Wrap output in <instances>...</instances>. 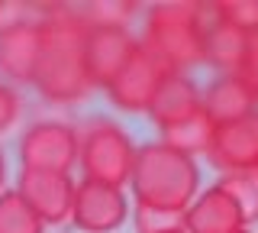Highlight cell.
Masks as SVG:
<instances>
[{"instance_id": "1", "label": "cell", "mask_w": 258, "mask_h": 233, "mask_svg": "<svg viewBox=\"0 0 258 233\" xmlns=\"http://www.w3.org/2000/svg\"><path fill=\"white\" fill-rule=\"evenodd\" d=\"M129 188L136 195V214H139L142 233L168 227L171 220H181V214L200 195L197 159L165 146L161 139L145 143L136 152Z\"/></svg>"}, {"instance_id": "2", "label": "cell", "mask_w": 258, "mask_h": 233, "mask_svg": "<svg viewBox=\"0 0 258 233\" xmlns=\"http://www.w3.org/2000/svg\"><path fill=\"white\" fill-rule=\"evenodd\" d=\"M87 33L91 23L75 7H48L42 17V59L36 71V91L48 104H81L91 98L87 75Z\"/></svg>"}, {"instance_id": "3", "label": "cell", "mask_w": 258, "mask_h": 233, "mask_svg": "<svg viewBox=\"0 0 258 233\" xmlns=\"http://www.w3.org/2000/svg\"><path fill=\"white\" fill-rule=\"evenodd\" d=\"M210 20V4L194 0H165L152 4L145 13V33L139 42L171 71H187L204 65V29Z\"/></svg>"}, {"instance_id": "4", "label": "cell", "mask_w": 258, "mask_h": 233, "mask_svg": "<svg viewBox=\"0 0 258 233\" xmlns=\"http://www.w3.org/2000/svg\"><path fill=\"white\" fill-rule=\"evenodd\" d=\"M136 143L119 123L107 117H94L81 130V146H78V165L87 181H100L123 188L133 178L136 168Z\"/></svg>"}, {"instance_id": "5", "label": "cell", "mask_w": 258, "mask_h": 233, "mask_svg": "<svg viewBox=\"0 0 258 233\" xmlns=\"http://www.w3.org/2000/svg\"><path fill=\"white\" fill-rule=\"evenodd\" d=\"M81 130L64 120H39L20 136V162L23 168H42V172H68L78 165Z\"/></svg>"}, {"instance_id": "6", "label": "cell", "mask_w": 258, "mask_h": 233, "mask_svg": "<svg viewBox=\"0 0 258 233\" xmlns=\"http://www.w3.org/2000/svg\"><path fill=\"white\" fill-rule=\"evenodd\" d=\"M168 75H171V68L161 59H155V55L139 42V49L126 62V68L119 71L103 91H107L113 107L126 110V114H149L152 101H155L158 87L165 84Z\"/></svg>"}, {"instance_id": "7", "label": "cell", "mask_w": 258, "mask_h": 233, "mask_svg": "<svg viewBox=\"0 0 258 233\" xmlns=\"http://www.w3.org/2000/svg\"><path fill=\"white\" fill-rule=\"evenodd\" d=\"M252 220L242 198L229 188V181L220 178L216 184L204 188L194 204L181 214V227L187 233H242Z\"/></svg>"}, {"instance_id": "8", "label": "cell", "mask_w": 258, "mask_h": 233, "mask_svg": "<svg viewBox=\"0 0 258 233\" xmlns=\"http://www.w3.org/2000/svg\"><path fill=\"white\" fill-rule=\"evenodd\" d=\"M126 217H129V201L123 188L87 181V178L78 181L71 223L81 233H113L126 223Z\"/></svg>"}, {"instance_id": "9", "label": "cell", "mask_w": 258, "mask_h": 233, "mask_svg": "<svg viewBox=\"0 0 258 233\" xmlns=\"http://www.w3.org/2000/svg\"><path fill=\"white\" fill-rule=\"evenodd\" d=\"M207 159L226 175H255L258 168V110L248 117L216 123Z\"/></svg>"}, {"instance_id": "10", "label": "cell", "mask_w": 258, "mask_h": 233, "mask_svg": "<svg viewBox=\"0 0 258 233\" xmlns=\"http://www.w3.org/2000/svg\"><path fill=\"white\" fill-rule=\"evenodd\" d=\"M16 191L26 198V204L42 217V223H64L71 220L78 181L68 172H42V168H20Z\"/></svg>"}, {"instance_id": "11", "label": "cell", "mask_w": 258, "mask_h": 233, "mask_svg": "<svg viewBox=\"0 0 258 233\" xmlns=\"http://www.w3.org/2000/svg\"><path fill=\"white\" fill-rule=\"evenodd\" d=\"M42 59V20H26L0 29V78L7 84H32Z\"/></svg>"}, {"instance_id": "12", "label": "cell", "mask_w": 258, "mask_h": 233, "mask_svg": "<svg viewBox=\"0 0 258 233\" xmlns=\"http://www.w3.org/2000/svg\"><path fill=\"white\" fill-rule=\"evenodd\" d=\"M139 49V39L129 29L119 26H91L87 33V75H91L94 87H107L119 71L126 68V62Z\"/></svg>"}, {"instance_id": "13", "label": "cell", "mask_w": 258, "mask_h": 233, "mask_svg": "<svg viewBox=\"0 0 258 233\" xmlns=\"http://www.w3.org/2000/svg\"><path fill=\"white\" fill-rule=\"evenodd\" d=\"M245 45L248 36L242 29L229 26L226 20H220L216 4H210V20L204 29V65L216 68L220 75H236L242 59H245Z\"/></svg>"}, {"instance_id": "14", "label": "cell", "mask_w": 258, "mask_h": 233, "mask_svg": "<svg viewBox=\"0 0 258 233\" xmlns=\"http://www.w3.org/2000/svg\"><path fill=\"white\" fill-rule=\"evenodd\" d=\"M200 107H204V94L197 91V84H194L187 75H181V71H171V75L165 78V84L158 87L155 101H152L149 120L158 130H168V126L181 123L184 117L197 114Z\"/></svg>"}, {"instance_id": "15", "label": "cell", "mask_w": 258, "mask_h": 233, "mask_svg": "<svg viewBox=\"0 0 258 233\" xmlns=\"http://www.w3.org/2000/svg\"><path fill=\"white\" fill-rule=\"evenodd\" d=\"M204 110L210 114L213 123H229V120L255 114L258 98L239 75H220V78H213L204 91Z\"/></svg>"}, {"instance_id": "16", "label": "cell", "mask_w": 258, "mask_h": 233, "mask_svg": "<svg viewBox=\"0 0 258 233\" xmlns=\"http://www.w3.org/2000/svg\"><path fill=\"white\" fill-rule=\"evenodd\" d=\"M213 133H216V123L210 120L207 110L200 107L197 114L184 117L181 123L161 130V143L171 146V149H177V152H184V156H190V159H197V156H207V152H210Z\"/></svg>"}, {"instance_id": "17", "label": "cell", "mask_w": 258, "mask_h": 233, "mask_svg": "<svg viewBox=\"0 0 258 233\" xmlns=\"http://www.w3.org/2000/svg\"><path fill=\"white\" fill-rule=\"evenodd\" d=\"M0 233H45V223L16 188L0 191Z\"/></svg>"}, {"instance_id": "18", "label": "cell", "mask_w": 258, "mask_h": 233, "mask_svg": "<svg viewBox=\"0 0 258 233\" xmlns=\"http://www.w3.org/2000/svg\"><path fill=\"white\" fill-rule=\"evenodd\" d=\"M136 10H139V4H126V0H94V4H87L81 13H84V20L91 23V26L126 29V23L136 17Z\"/></svg>"}, {"instance_id": "19", "label": "cell", "mask_w": 258, "mask_h": 233, "mask_svg": "<svg viewBox=\"0 0 258 233\" xmlns=\"http://www.w3.org/2000/svg\"><path fill=\"white\" fill-rule=\"evenodd\" d=\"M216 13H220V20L242 29L245 36H252L258 29V0H220Z\"/></svg>"}, {"instance_id": "20", "label": "cell", "mask_w": 258, "mask_h": 233, "mask_svg": "<svg viewBox=\"0 0 258 233\" xmlns=\"http://www.w3.org/2000/svg\"><path fill=\"white\" fill-rule=\"evenodd\" d=\"M20 114H23V98H20V91L0 78V136H4V133L16 123V120H20Z\"/></svg>"}, {"instance_id": "21", "label": "cell", "mask_w": 258, "mask_h": 233, "mask_svg": "<svg viewBox=\"0 0 258 233\" xmlns=\"http://www.w3.org/2000/svg\"><path fill=\"white\" fill-rule=\"evenodd\" d=\"M236 75L245 81L248 87L255 91V98H258V29L252 36H248V45H245V59H242V65Z\"/></svg>"}, {"instance_id": "22", "label": "cell", "mask_w": 258, "mask_h": 233, "mask_svg": "<svg viewBox=\"0 0 258 233\" xmlns=\"http://www.w3.org/2000/svg\"><path fill=\"white\" fill-rule=\"evenodd\" d=\"M152 233H187L181 227V223H168V227H158V230H152Z\"/></svg>"}, {"instance_id": "23", "label": "cell", "mask_w": 258, "mask_h": 233, "mask_svg": "<svg viewBox=\"0 0 258 233\" xmlns=\"http://www.w3.org/2000/svg\"><path fill=\"white\" fill-rule=\"evenodd\" d=\"M7 184V159H4V149H0V191Z\"/></svg>"}, {"instance_id": "24", "label": "cell", "mask_w": 258, "mask_h": 233, "mask_svg": "<svg viewBox=\"0 0 258 233\" xmlns=\"http://www.w3.org/2000/svg\"><path fill=\"white\" fill-rule=\"evenodd\" d=\"M255 181H258V168H255Z\"/></svg>"}, {"instance_id": "25", "label": "cell", "mask_w": 258, "mask_h": 233, "mask_svg": "<svg viewBox=\"0 0 258 233\" xmlns=\"http://www.w3.org/2000/svg\"><path fill=\"white\" fill-rule=\"evenodd\" d=\"M242 233H248V230H242Z\"/></svg>"}]
</instances>
